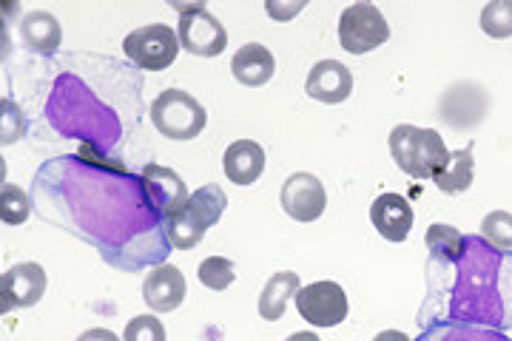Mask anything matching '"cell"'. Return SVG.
Returning <instances> with one entry per match:
<instances>
[{
	"label": "cell",
	"mask_w": 512,
	"mask_h": 341,
	"mask_svg": "<svg viewBox=\"0 0 512 341\" xmlns=\"http://www.w3.org/2000/svg\"><path fill=\"white\" fill-rule=\"evenodd\" d=\"M424 245L430 251V262H453L458 253H461V245H464V234L453 228V225H430V231L424 236Z\"/></svg>",
	"instance_id": "23"
},
{
	"label": "cell",
	"mask_w": 512,
	"mask_h": 341,
	"mask_svg": "<svg viewBox=\"0 0 512 341\" xmlns=\"http://www.w3.org/2000/svg\"><path fill=\"white\" fill-rule=\"evenodd\" d=\"M197 276L208 290H225L237 282V265L225 256H208V259H202Z\"/></svg>",
	"instance_id": "24"
},
{
	"label": "cell",
	"mask_w": 512,
	"mask_h": 341,
	"mask_svg": "<svg viewBox=\"0 0 512 341\" xmlns=\"http://www.w3.org/2000/svg\"><path fill=\"white\" fill-rule=\"evenodd\" d=\"M29 214H32L29 194L23 188H18V185L6 182L3 191H0V216H3V222L6 225H23L29 219Z\"/></svg>",
	"instance_id": "26"
},
{
	"label": "cell",
	"mask_w": 512,
	"mask_h": 341,
	"mask_svg": "<svg viewBox=\"0 0 512 341\" xmlns=\"http://www.w3.org/2000/svg\"><path fill=\"white\" fill-rule=\"evenodd\" d=\"M476 177V160H473V143H467V148L453 151L450 162L444 165V171L436 174V188L441 194H464Z\"/></svg>",
	"instance_id": "22"
},
{
	"label": "cell",
	"mask_w": 512,
	"mask_h": 341,
	"mask_svg": "<svg viewBox=\"0 0 512 341\" xmlns=\"http://www.w3.org/2000/svg\"><path fill=\"white\" fill-rule=\"evenodd\" d=\"M46 285H49L46 270L37 262H18V265L6 268L0 276V307H3V313L35 307L43 299Z\"/></svg>",
	"instance_id": "11"
},
{
	"label": "cell",
	"mask_w": 512,
	"mask_h": 341,
	"mask_svg": "<svg viewBox=\"0 0 512 341\" xmlns=\"http://www.w3.org/2000/svg\"><path fill=\"white\" fill-rule=\"evenodd\" d=\"M305 91H308V97L328 103V106L345 103L353 91V72L339 60H319L308 72Z\"/></svg>",
	"instance_id": "14"
},
{
	"label": "cell",
	"mask_w": 512,
	"mask_h": 341,
	"mask_svg": "<svg viewBox=\"0 0 512 341\" xmlns=\"http://www.w3.org/2000/svg\"><path fill=\"white\" fill-rule=\"evenodd\" d=\"M299 288H302L299 285V273H293V270L274 273L265 282L262 293H259V316L265 322H279L285 316V310H288V302L299 293Z\"/></svg>",
	"instance_id": "20"
},
{
	"label": "cell",
	"mask_w": 512,
	"mask_h": 341,
	"mask_svg": "<svg viewBox=\"0 0 512 341\" xmlns=\"http://www.w3.org/2000/svg\"><path fill=\"white\" fill-rule=\"evenodd\" d=\"M46 117L63 137L83 140V145H92L100 154L109 151L123 134L117 114L103 106L94 97V91L72 72H63L57 77L55 89L46 103Z\"/></svg>",
	"instance_id": "3"
},
{
	"label": "cell",
	"mask_w": 512,
	"mask_h": 341,
	"mask_svg": "<svg viewBox=\"0 0 512 341\" xmlns=\"http://www.w3.org/2000/svg\"><path fill=\"white\" fill-rule=\"evenodd\" d=\"M427 322L481 324L510 333L512 253L493 248L481 234H467L453 262H430L419 327Z\"/></svg>",
	"instance_id": "2"
},
{
	"label": "cell",
	"mask_w": 512,
	"mask_h": 341,
	"mask_svg": "<svg viewBox=\"0 0 512 341\" xmlns=\"http://www.w3.org/2000/svg\"><path fill=\"white\" fill-rule=\"evenodd\" d=\"M180 37L165 23H148L134 32H128L123 40L126 57L143 72H165L180 54Z\"/></svg>",
	"instance_id": "7"
},
{
	"label": "cell",
	"mask_w": 512,
	"mask_h": 341,
	"mask_svg": "<svg viewBox=\"0 0 512 341\" xmlns=\"http://www.w3.org/2000/svg\"><path fill=\"white\" fill-rule=\"evenodd\" d=\"M416 341H512L507 333L464 322H427L421 324Z\"/></svg>",
	"instance_id": "21"
},
{
	"label": "cell",
	"mask_w": 512,
	"mask_h": 341,
	"mask_svg": "<svg viewBox=\"0 0 512 341\" xmlns=\"http://www.w3.org/2000/svg\"><path fill=\"white\" fill-rule=\"evenodd\" d=\"M174 9L180 12L177 20V37L185 52L197 54V57H220L228 46V32L220 23L217 15L208 12L205 3H174Z\"/></svg>",
	"instance_id": "8"
},
{
	"label": "cell",
	"mask_w": 512,
	"mask_h": 341,
	"mask_svg": "<svg viewBox=\"0 0 512 341\" xmlns=\"http://www.w3.org/2000/svg\"><path fill=\"white\" fill-rule=\"evenodd\" d=\"M123 341H165V327L154 316H134L126 324Z\"/></svg>",
	"instance_id": "28"
},
{
	"label": "cell",
	"mask_w": 512,
	"mask_h": 341,
	"mask_svg": "<svg viewBox=\"0 0 512 341\" xmlns=\"http://www.w3.org/2000/svg\"><path fill=\"white\" fill-rule=\"evenodd\" d=\"M481 32L495 40L512 37V0H493L481 9Z\"/></svg>",
	"instance_id": "25"
},
{
	"label": "cell",
	"mask_w": 512,
	"mask_h": 341,
	"mask_svg": "<svg viewBox=\"0 0 512 341\" xmlns=\"http://www.w3.org/2000/svg\"><path fill=\"white\" fill-rule=\"evenodd\" d=\"M32 194L46 222L92 245L111 268H160L171 253L165 219L154 211L143 177L92 145L46 162L35 174Z\"/></svg>",
	"instance_id": "1"
},
{
	"label": "cell",
	"mask_w": 512,
	"mask_h": 341,
	"mask_svg": "<svg viewBox=\"0 0 512 341\" xmlns=\"http://www.w3.org/2000/svg\"><path fill=\"white\" fill-rule=\"evenodd\" d=\"M285 341H322V339H319L316 333H308V330H305V333H293V336H288Z\"/></svg>",
	"instance_id": "32"
},
{
	"label": "cell",
	"mask_w": 512,
	"mask_h": 341,
	"mask_svg": "<svg viewBox=\"0 0 512 341\" xmlns=\"http://www.w3.org/2000/svg\"><path fill=\"white\" fill-rule=\"evenodd\" d=\"M225 205H228V197H225V191H222L220 185H202V188H197L188 197L180 214L165 219V236H168L171 248H177V251L197 248L205 239V234H208V228H214L222 219Z\"/></svg>",
	"instance_id": "5"
},
{
	"label": "cell",
	"mask_w": 512,
	"mask_h": 341,
	"mask_svg": "<svg viewBox=\"0 0 512 341\" xmlns=\"http://www.w3.org/2000/svg\"><path fill=\"white\" fill-rule=\"evenodd\" d=\"M450 148L436 128H419L402 123L390 131V157L413 180H436L450 162Z\"/></svg>",
	"instance_id": "4"
},
{
	"label": "cell",
	"mask_w": 512,
	"mask_h": 341,
	"mask_svg": "<svg viewBox=\"0 0 512 341\" xmlns=\"http://www.w3.org/2000/svg\"><path fill=\"white\" fill-rule=\"evenodd\" d=\"M390 40V26L373 3H353L339 18V43L348 54H367Z\"/></svg>",
	"instance_id": "9"
},
{
	"label": "cell",
	"mask_w": 512,
	"mask_h": 341,
	"mask_svg": "<svg viewBox=\"0 0 512 341\" xmlns=\"http://www.w3.org/2000/svg\"><path fill=\"white\" fill-rule=\"evenodd\" d=\"M279 202H282V211L296 222H316L328 208V194H325V185L313 174L299 171L282 182Z\"/></svg>",
	"instance_id": "12"
},
{
	"label": "cell",
	"mask_w": 512,
	"mask_h": 341,
	"mask_svg": "<svg viewBox=\"0 0 512 341\" xmlns=\"http://www.w3.org/2000/svg\"><path fill=\"white\" fill-rule=\"evenodd\" d=\"M222 171L234 185H254L265 171V148L254 140H237L222 154Z\"/></svg>",
	"instance_id": "17"
},
{
	"label": "cell",
	"mask_w": 512,
	"mask_h": 341,
	"mask_svg": "<svg viewBox=\"0 0 512 341\" xmlns=\"http://www.w3.org/2000/svg\"><path fill=\"white\" fill-rule=\"evenodd\" d=\"M276 72L274 54L268 52V46L262 43H245L239 46V52L231 57V74L234 80L248 86V89H259L265 86Z\"/></svg>",
	"instance_id": "18"
},
{
	"label": "cell",
	"mask_w": 512,
	"mask_h": 341,
	"mask_svg": "<svg viewBox=\"0 0 512 341\" xmlns=\"http://www.w3.org/2000/svg\"><path fill=\"white\" fill-rule=\"evenodd\" d=\"M373 341H413L407 333H402V330H382L379 336Z\"/></svg>",
	"instance_id": "31"
},
{
	"label": "cell",
	"mask_w": 512,
	"mask_h": 341,
	"mask_svg": "<svg viewBox=\"0 0 512 341\" xmlns=\"http://www.w3.org/2000/svg\"><path fill=\"white\" fill-rule=\"evenodd\" d=\"M77 341H120L111 330L106 327H92V330H86V333H80Z\"/></svg>",
	"instance_id": "30"
},
{
	"label": "cell",
	"mask_w": 512,
	"mask_h": 341,
	"mask_svg": "<svg viewBox=\"0 0 512 341\" xmlns=\"http://www.w3.org/2000/svg\"><path fill=\"white\" fill-rule=\"evenodd\" d=\"M481 236L498 248V251L512 253V214L507 211H493L481 219Z\"/></svg>",
	"instance_id": "27"
},
{
	"label": "cell",
	"mask_w": 512,
	"mask_h": 341,
	"mask_svg": "<svg viewBox=\"0 0 512 341\" xmlns=\"http://www.w3.org/2000/svg\"><path fill=\"white\" fill-rule=\"evenodd\" d=\"M370 222L387 242H404L413 228V208L399 194H382L370 205Z\"/></svg>",
	"instance_id": "16"
},
{
	"label": "cell",
	"mask_w": 512,
	"mask_h": 341,
	"mask_svg": "<svg viewBox=\"0 0 512 341\" xmlns=\"http://www.w3.org/2000/svg\"><path fill=\"white\" fill-rule=\"evenodd\" d=\"M293 302H296L299 316L313 327H339L350 313L348 296H345L342 285H336V282L305 285L293 296Z\"/></svg>",
	"instance_id": "10"
},
{
	"label": "cell",
	"mask_w": 512,
	"mask_h": 341,
	"mask_svg": "<svg viewBox=\"0 0 512 341\" xmlns=\"http://www.w3.org/2000/svg\"><path fill=\"white\" fill-rule=\"evenodd\" d=\"M185 285L183 270L174 265H160V268L148 270L146 282H143V302L154 313H171L185 302Z\"/></svg>",
	"instance_id": "15"
},
{
	"label": "cell",
	"mask_w": 512,
	"mask_h": 341,
	"mask_svg": "<svg viewBox=\"0 0 512 341\" xmlns=\"http://www.w3.org/2000/svg\"><path fill=\"white\" fill-rule=\"evenodd\" d=\"M140 177H143V188H146L154 211L163 219H171V216H177L183 211L191 194H188L183 177L177 171H171L165 165H157V162H148L146 168L140 171Z\"/></svg>",
	"instance_id": "13"
},
{
	"label": "cell",
	"mask_w": 512,
	"mask_h": 341,
	"mask_svg": "<svg viewBox=\"0 0 512 341\" xmlns=\"http://www.w3.org/2000/svg\"><path fill=\"white\" fill-rule=\"evenodd\" d=\"M20 37H23V46L29 52L55 54L63 43V26L52 12L35 9L20 20Z\"/></svg>",
	"instance_id": "19"
},
{
	"label": "cell",
	"mask_w": 512,
	"mask_h": 341,
	"mask_svg": "<svg viewBox=\"0 0 512 341\" xmlns=\"http://www.w3.org/2000/svg\"><path fill=\"white\" fill-rule=\"evenodd\" d=\"M302 6H305V3H291V6H279V3H274V0H268V3H265L268 15H271L274 20L293 18L296 12H302Z\"/></svg>",
	"instance_id": "29"
},
{
	"label": "cell",
	"mask_w": 512,
	"mask_h": 341,
	"mask_svg": "<svg viewBox=\"0 0 512 341\" xmlns=\"http://www.w3.org/2000/svg\"><path fill=\"white\" fill-rule=\"evenodd\" d=\"M154 128L168 140H194L208 126V111L194 94L183 89H165L148 108Z\"/></svg>",
	"instance_id": "6"
}]
</instances>
